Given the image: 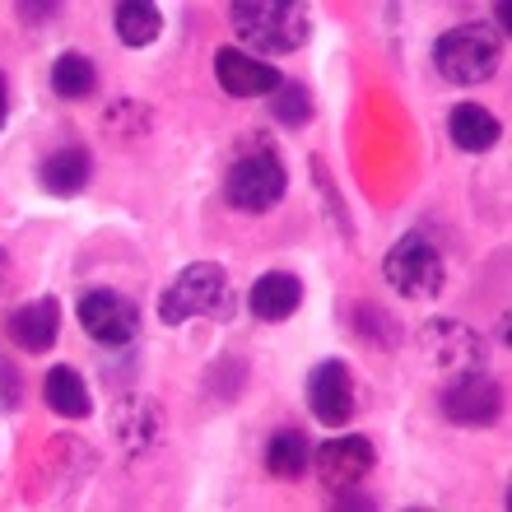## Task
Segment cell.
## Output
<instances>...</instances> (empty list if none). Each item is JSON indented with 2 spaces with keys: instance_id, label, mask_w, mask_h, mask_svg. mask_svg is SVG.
Segmentation results:
<instances>
[{
  "instance_id": "6da1fadb",
  "label": "cell",
  "mask_w": 512,
  "mask_h": 512,
  "mask_svg": "<svg viewBox=\"0 0 512 512\" xmlns=\"http://www.w3.org/2000/svg\"><path fill=\"white\" fill-rule=\"evenodd\" d=\"M229 24L238 33V47L252 56H289L308 47L312 38V10L298 0H252V5H233Z\"/></svg>"
},
{
  "instance_id": "7a4b0ae2",
  "label": "cell",
  "mask_w": 512,
  "mask_h": 512,
  "mask_svg": "<svg viewBox=\"0 0 512 512\" xmlns=\"http://www.w3.org/2000/svg\"><path fill=\"white\" fill-rule=\"evenodd\" d=\"M233 312H238V298H233V284L219 261H191L187 270H177L168 280V289L159 294L163 326H187L196 317L233 322Z\"/></svg>"
},
{
  "instance_id": "3957f363",
  "label": "cell",
  "mask_w": 512,
  "mask_h": 512,
  "mask_svg": "<svg viewBox=\"0 0 512 512\" xmlns=\"http://www.w3.org/2000/svg\"><path fill=\"white\" fill-rule=\"evenodd\" d=\"M284 191H289V168L275 154V145L266 135L243 140L229 163V173H224V201L233 210H243V215H266V210H275L284 201Z\"/></svg>"
},
{
  "instance_id": "277c9868",
  "label": "cell",
  "mask_w": 512,
  "mask_h": 512,
  "mask_svg": "<svg viewBox=\"0 0 512 512\" xmlns=\"http://www.w3.org/2000/svg\"><path fill=\"white\" fill-rule=\"evenodd\" d=\"M499 66V33L489 24H457L433 38V70L457 89L485 84Z\"/></svg>"
},
{
  "instance_id": "5b68a950",
  "label": "cell",
  "mask_w": 512,
  "mask_h": 512,
  "mask_svg": "<svg viewBox=\"0 0 512 512\" xmlns=\"http://www.w3.org/2000/svg\"><path fill=\"white\" fill-rule=\"evenodd\" d=\"M382 280H387L401 298L429 303V298L443 294L447 261H443V252L424 238V233H405V238H396L391 252L382 256Z\"/></svg>"
},
{
  "instance_id": "8992f818",
  "label": "cell",
  "mask_w": 512,
  "mask_h": 512,
  "mask_svg": "<svg viewBox=\"0 0 512 512\" xmlns=\"http://www.w3.org/2000/svg\"><path fill=\"white\" fill-rule=\"evenodd\" d=\"M438 410H443V419L461 424V429H489L503 415V387L499 378H489L485 368H466V373L447 378L443 396H438Z\"/></svg>"
},
{
  "instance_id": "52a82bcc",
  "label": "cell",
  "mask_w": 512,
  "mask_h": 512,
  "mask_svg": "<svg viewBox=\"0 0 512 512\" xmlns=\"http://www.w3.org/2000/svg\"><path fill=\"white\" fill-rule=\"evenodd\" d=\"M75 317L89 331V340L108 345V350H126L140 336V308L117 289H84L75 303Z\"/></svg>"
},
{
  "instance_id": "ba28073f",
  "label": "cell",
  "mask_w": 512,
  "mask_h": 512,
  "mask_svg": "<svg viewBox=\"0 0 512 512\" xmlns=\"http://www.w3.org/2000/svg\"><path fill=\"white\" fill-rule=\"evenodd\" d=\"M312 466H317V480H322L331 494L340 489H359L378 466V447L368 433H340L331 443H322L312 452Z\"/></svg>"
},
{
  "instance_id": "9c48e42d",
  "label": "cell",
  "mask_w": 512,
  "mask_h": 512,
  "mask_svg": "<svg viewBox=\"0 0 512 512\" xmlns=\"http://www.w3.org/2000/svg\"><path fill=\"white\" fill-rule=\"evenodd\" d=\"M308 410L326 429H345L354 419V410H359V387H354V373L345 359H322V364L308 373Z\"/></svg>"
},
{
  "instance_id": "30bf717a",
  "label": "cell",
  "mask_w": 512,
  "mask_h": 512,
  "mask_svg": "<svg viewBox=\"0 0 512 512\" xmlns=\"http://www.w3.org/2000/svg\"><path fill=\"white\" fill-rule=\"evenodd\" d=\"M419 345H424V354H429L438 368H447V373H466V368H485V336L480 331H471L466 322H457V317H433V322L419 326Z\"/></svg>"
},
{
  "instance_id": "8fae6325",
  "label": "cell",
  "mask_w": 512,
  "mask_h": 512,
  "mask_svg": "<svg viewBox=\"0 0 512 512\" xmlns=\"http://www.w3.org/2000/svg\"><path fill=\"white\" fill-rule=\"evenodd\" d=\"M112 438L122 443V452H131V457H140V452H154L163 438V410L154 396H135V391H126V396H117L112 401Z\"/></svg>"
},
{
  "instance_id": "7c38bea8",
  "label": "cell",
  "mask_w": 512,
  "mask_h": 512,
  "mask_svg": "<svg viewBox=\"0 0 512 512\" xmlns=\"http://www.w3.org/2000/svg\"><path fill=\"white\" fill-rule=\"evenodd\" d=\"M215 80L229 98H270L284 75L270 66V61L243 52V47H219L215 52Z\"/></svg>"
},
{
  "instance_id": "4fadbf2b",
  "label": "cell",
  "mask_w": 512,
  "mask_h": 512,
  "mask_svg": "<svg viewBox=\"0 0 512 512\" xmlns=\"http://www.w3.org/2000/svg\"><path fill=\"white\" fill-rule=\"evenodd\" d=\"M5 336L24 354H47L61 340V303L52 294L19 303L14 312H5Z\"/></svg>"
},
{
  "instance_id": "5bb4252c",
  "label": "cell",
  "mask_w": 512,
  "mask_h": 512,
  "mask_svg": "<svg viewBox=\"0 0 512 512\" xmlns=\"http://www.w3.org/2000/svg\"><path fill=\"white\" fill-rule=\"evenodd\" d=\"M94 182V154L84 145H61L38 163V187L56 201H75Z\"/></svg>"
},
{
  "instance_id": "9a60e30c",
  "label": "cell",
  "mask_w": 512,
  "mask_h": 512,
  "mask_svg": "<svg viewBox=\"0 0 512 512\" xmlns=\"http://www.w3.org/2000/svg\"><path fill=\"white\" fill-rule=\"evenodd\" d=\"M298 308H303V280H298L294 270H266L252 284V294H247V312L266 326L289 322Z\"/></svg>"
},
{
  "instance_id": "2e32d148",
  "label": "cell",
  "mask_w": 512,
  "mask_h": 512,
  "mask_svg": "<svg viewBox=\"0 0 512 512\" xmlns=\"http://www.w3.org/2000/svg\"><path fill=\"white\" fill-rule=\"evenodd\" d=\"M447 135L461 154H489L503 140V122L480 103H457L447 112Z\"/></svg>"
},
{
  "instance_id": "e0dca14e",
  "label": "cell",
  "mask_w": 512,
  "mask_h": 512,
  "mask_svg": "<svg viewBox=\"0 0 512 512\" xmlns=\"http://www.w3.org/2000/svg\"><path fill=\"white\" fill-rule=\"evenodd\" d=\"M42 401L52 405V415H61V419L94 415V391H89V382H84L70 364L47 368V378H42Z\"/></svg>"
},
{
  "instance_id": "ac0fdd59",
  "label": "cell",
  "mask_w": 512,
  "mask_h": 512,
  "mask_svg": "<svg viewBox=\"0 0 512 512\" xmlns=\"http://www.w3.org/2000/svg\"><path fill=\"white\" fill-rule=\"evenodd\" d=\"M47 80L61 103H89L98 94V61L89 52H61L47 70Z\"/></svg>"
},
{
  "instance_id": "d6986e66",
  "label": "cell",
  "mask_w": 512,
  "mask_h": 512,
  "mask_svg": "<svg viewBox=\"0 0 512 512\" xmlns=\"http://www.w3.org/2000/svg\"><path fill=\"white\" fill-rule=\"evenodd\" d=\"M112 28H117L122 47L140 52V47H154V42H159L163 10L159 5H149V0H122V5L112 10Z\"/></svg>"
},
{
  "instance_id": "ffe728a7",
  "label": "cell",
  "mask_w": 512,
  "mask_h": 512,
  "mask_svg": "<svg viewBox=\"0 0 512 512\" xmlns=\"http://www.w3.org/2000/svg\"><path fill=\"white\" fill-rule=\"evenodd\" d=\"M312 466V438L303 429H275L266 443V471L275 480H303Z\"/></svg>"
},
{
  "instance_id": "44dd1931",
  "label": "cell",
  "mask_w": 512,
  "mask_h": 512,
  "mask_svg": "<svg viewBox=\"0 0 512 512\" xmlns=\"http://www.w3.org/2000/svg\"><path fill=\"white\" fill-rule=\"evenodd\" d=\"M266 108H270V117H275L284 131H303V126L317 117V98H312L308 84L280 80V84H275V94L266 98Z\"/></svg>"
},
{
  "instance_id": "7402d4cb",
  "label": "cell",
  "mask_w": 512,
  "mask_h": 512,
  "mask_svg": "<svg viewBox=\"0 0 512 512\" xmlns=\"http://www.w3.org/2000/svg\"><path fill=\"white\" fill-rule=\"evenodd\" d=\"M103 131H108L112 140H122V145H135V140H145V135L154 131V112H149V103H140V98H117V103H108V112H103Z\"/></svg>"
},
{
  "instance_id": "603a6c76",
  "label": "cell",
  "mask_w": 512,
  "mask_h": 512,
  "mask_svg": "<svg viewBox=\"0 0 512 512\" xmlns=\"http://www.w3.org/2000/svg\"><path fill=\"white\" fill-rule=\"evenodd\" d=\"M354 331H359L368 345H378V350H396L405 340L401 336L405 326L396 322L387 308H378V303H359V308H354Z\"/></svg>"
},
{
  "instance_id": "cb8c5ba5",
  "label": "cell",
  "mask_w": 512,
  "mask_h": 512,
  "mask_svg": "<svg viewBox=\"0 0 512 512\" xmlns=\"http://www.w3.org/2000/svg\"><path fill=\"white\" fill-rule=\"evenodd\" d=\"M24 405V378H19V368L0 354V415H14Z\"/></svg>"
},
{
  "instance_id": "d4e9b609",
  "label": "cell",
  "mask_w": 512,
  "mask_h": 512,
  "mask_svg": "<svg viewBox=\"0 0 512 512\" xmlns=\"http://www.w3.org/2000/svg\"><path fill=\"white\" fill-rule=\"evenodd\" d=\"M312 177H317V187H322L326 205L336 210V224H340V233H345V238H354V229H350V215H345V205H340V196H331V177H326V163H322V159H312Z\"/></svg>"
},
{
  "instance_id": "484cf974",
  "label": "cell",
  "mask_w": 512,
  "mask_h": 512,
  "mask_svg": "<svg viewBox=\"0 0 512 512\" xmlns=\"http://www.w3.org/2000/svg\"><path fill=\"white\" fill-rule=\"evenodd\" d=\"M56 14H61V5H19V19H24L28 28H42V24H52Z\"/></svg>"
},
{
  "instance_id": "4316f807",
  "label": "cell",
  "mask_w": 512,
  "mask_h": 512,
  "mask_svg": "<svg viewBox=\"0 0 512 512\" xmlns=\"http://www.w3.org/2000/svg\"><path fill=\"white\" fill-rule=\"evenodd\" d=\"M10 289H14V261H10V252L0 247V298L10 294Z\"/></svg>"
},
{
  "instance_id": "83f0119b",
  "label": "cell",
  "mask_w": 512,
  "mask_h": 512,
  "mask_svg": "<svg viewBox=\"0 0 512 512\" xmlns=\"http://www.w3.org/2000/svg\"><path fill=\"white\" fill-rule=\"evenodd\" d=\"M5 122H10V84L0 75V131H5Z\"/></svg>"
},
{
  "instance_id": "f1b7e54d",
  "label": "cell",
  "mask_w": 512,
  "mask_h": 512,
  "mask_svg": "<svg viewBox=\"0 0 512 512\" xmlns=\"http://www.w3.org/2000/svg\"><path fill=\"white\" fill-rule=\"evenodd\" d=\"M489 19H494V28H499V33H503V28H508V14H503L499 5H494V10H489Z\"/></svg>"
}]
</instances>
